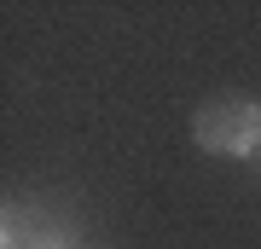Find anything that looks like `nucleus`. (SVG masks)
I'll use <instances>...</instances> for the list:
<instances>
[{
	"instance_id": "1",
	"label": "nucleus",
	"mask_w": 261,
	"mask_h": 249,
	"mask_svg": "<svg viewBox=\"0 0 261 249\" xmlns=\"http://www.w3.org/2000/svg\"><path fill=\"white\" fill-rule=\"evenodd\" d=\"M192 139L197 151L226 162H250L261 157V99H215L192 116Z\"/></svg>"
},
{
	"instance_id": "2",
	"label": "nucleus",
	"mask_w": 261,
	"mask_h": 249,
	"mask_svg": "<svg viewBox=\"0 0 261 249\" xmlns=\"http://www.w3.org/2000/svg\"><path fill=\"white\" fill-rule=\"evenodd\" d=\"M35 220H29L23 203H6V214H0V249H35Z\"/></svg>"
}]
</instances>
